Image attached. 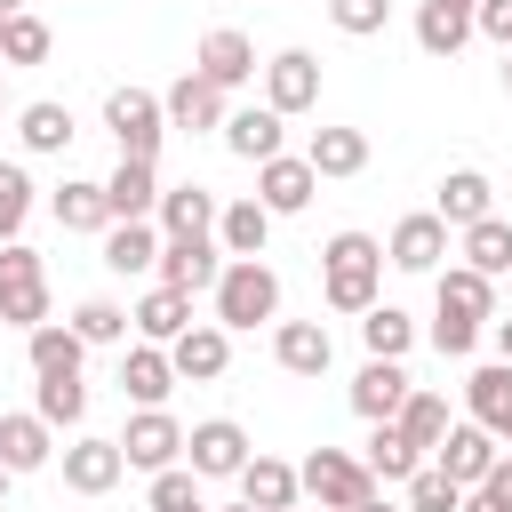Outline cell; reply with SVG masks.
Segmentation results:
<instances>
[{"label":"cell","mask_w":512,"mask_h":512,"mask_svg":"<svg viewBox=\"0 0 512 512\" xmlns=\"http://www.w3.org/2000/svg\"><path fill=\"white\" fill-rule=\"evenodd\" d=\"M320 296H328V312H368V304H384V240L376 232H328V248H320Z\"/></svg>","instance_id":"1"},{"label":"cell","mask_w":512,"mask_h":512,"mask_svg":"<svg viewBox=\"0 0 512 512\" xmlns=\"http://www.w3.org/2000/svg\"><path fill=\"white\" fill-rule=\"evenodd\" d=\"M208 296H216V328H224V336L280 320V272H272L264 256H224V272H216Z\"/></svg>","instance_id":"2"},{"label":"cell","mask_w":512,"mask_h":512,"mask_svg":"<svg viewBox=\"0 0 512 512\" xmlns=\"http://www.w3.org/2000/svg\"><path fill=\"white\" fill-rule=\"evenodd\" d=\"M104 128H112L120 160H160V144H168V112H160L152 88H112L104 96Z\"/></svg>","instance_id":"3"},{"label":"cell","mask_w":512,"mask_h":512,"mask_svg":"<svg viewBox=\"0 0 512 512\" xmlns=\"http://www.w3.org/2000/svg\"><path fill=\"white\" fill-rule=\"evenodd\" d=\"M296 488H304L320 512H352L360 496H376V480H368V464H360L352 448H312V456L296 464Z\"/></svg>","instance_id":"4"},{"label":"cell","mask_w":512,"mask_h":512,"mask_svg":"<svg viewBox=\"0 0 512 512\" xmlns=\"http://www.w3.org/2000/svg\"><path fill=\"white\" fill-rule=\"evenodd\" d=\"M0 320L24 328V336L48 320V264H40V248H24V240L0 248Z\"/></svg>","instance_id":"5"},{"label":"cell","mask_w":512,"mask_h":512,"mask_svg":"<svg viewBox=\"0 0 512 512\" xmlns=\"http://www.w3.org/2000/svg\"><path fill=\"white\" fill-rule=\"evenodd\" d=\"M256 80H264V104H272L280 120H296V112L320 104V56H312V48H280V56H264Z\"/></svg>","instance_id":"6"},{"label":"cell","mask_w":512,"mask_h":512,"mask_svg":"<svg viewBox=\"0 0 512 512\" xmlns=\"http://www.w3.org/2000/svg\"><path fill=\"white\" fill-rule=\"evenodd\" d=\"M120 464L128 472H168V464H184V424L168 416V408H136L128 416V432H120Z\"/></svg>","instance_id":"7"},{"label":"cell","mask_w":512,"mask_h":512,"mask_svg":"<svg viewBox=\"0 0 512 512\" xmlns=\"http://www.w3.org/2000/svg\"><path fill=\"white\" fill-rule=\"evenodd\" d=\"M248 456H256V448H248V432H240L232 416H208V424L184 432V472H192V480H240Z\"/></svg>","instance_id":"8"},{"label":"cell","mask_w":512,"mask_h":512,"mask_svg":"<svg viewBox=\"0 0 512 512\" xmlns=\"http://www.w3.org/2000/svg\"><path fill=\"white\" fill-rule=\"evenodd\" d=\"M192 72L208 80V88H248L256 80V40L240 32V24H216V32H200V48H192Z\"/></svg>","instance_id":"9"},{"label":"cell","mask_w":512,"mask_h":512,"mask_svg":"<svg viewBox=\"0 0 512 512\" xmlns=\"http://www.w3.org/2000/svg\"><path fill=\"white\" fill-rule=\"evenodd\" d=\"M160 112H168V128H176V136H216L232 104H224V88H208V80H200V72L184 64V72L168 80V96H160Z\"/></svg>","instance_id":"10"},{"label":"cell","mask_w":512,"mask_h":512,"mask_svg":"<svg viewBox=\"0 0 512 512\" xmlns=\"http://www.w3.org/2000/svg\"><path fill=\"white\" fill-rule=\"evenodd\" d=\"M224 152L232 160H248V168H264V160H280L288 152V120L272 112V104H240V112H224Z\"/></svg>","instance_id":"11"},{"label":"cell","mask_w":512,"mask_h":512,"mask_svg":"<svg viewBox=\"0 0 512 512\" xmlns=\"http://www.w3.org/2000/svg\"><path fill=\"white\" fill-rule=\"evenodd\" d=\"M312 192H320V176H312V160L304 152H280V160H264L256 168V208L280 224V216H304L312 208Z\"/></svg>","instance_id":"12"},{"label":"cell","mask_w":512,"mask_h":512,"mask_svg":"<svg viewBox=\"0 0 512 512\" xmlns=\"http://www.w3.org/2000/svg\"><path fill=\"white\" fill-rule=\"evenodd\" d=\"M216 192L208 184H160V208H152V224H160V240H216Z\"/></svg>","instance_id":"13"},{"label":"cell","mask_w":512,"mask_h":512,"mask_svg":"<svg viewBox=\"0 0 512 512\" xmlns=\"http://www.w3.org/2000/svg\"><path fill=\"white\" fill-rule=\"evenodd\" d=\"M496 456H504V440H488V432H480L472 416H456V424L440 432V448H432V464H440V472H448L456 488H480Z\"/></svg>","instance_id":"14"},{"label":"cell","mask_w":512,"mask_h":512,"mask_svg":"<svg viewBox=\"0 0 512 512\" xmlns=\"http://www.w3.org/2000/svg\"><path fill=\"white\" fill-rule=\"evenodd\" d=\"M120 440H104V432H80V440H64V488L72 496H112L120 488Z\"/></svg>","instance_id":"15"},{"label":"cell","mask_w":512,"mask_h":512,"mask_svg":"<svg viewBox=\"0 0 512 512\" xmlns=\"http://www.w3.org/2000/svg\"><path fill=\"white\" fill-rule=\"evenodd\" d=\"M440 256H448V224H440L432 208L400 216L392 240H384V264H392V272H440Z\"/></svg>","instance_id":"16"},{"label":"cell","mask_w":512,"mask_h":512,"mask_svg":"<svg viewBox=\"0 0 512 512\" xmlns=\"http://www.w3.org/2000/svg\"><path fill=\"white\" fill-rule=\"evenodd\" d=\"M168 368H176V384H216V376L232 368V336H224L216 320H192V328L168 344Z\"/></svg>","instance_id":"17"},{"label":"cell","mask_w":512,"mask_h":512,"mask_svg":"<svg viewBox=\"0 0 512 512\" xmlns=\"http://www.w3.org/2000/svg\"><path fill=\"white\" fill-rule=\"evenodd\" d=\"M408 392H416V376H408L400 360H360V376H352V416H360V424H392Z\"/></svg>","instance_id":"18"},{"label":"cell","mask_w":512,"mask_h":512,"mask_svg":"<svg viewBox=\"0 0 512 512\" xmlns=\"http://www.w3.org/2000/svg\"><path fill=\"white\" fill-rule=\"evenodd\" d=\"M104 208H112V224H152V208H160V160H120L104 176Z\"/></svg>","instance_id":"19"},{"label":"cell","mask_w":512,"mask_h":512,"mask_svg":"<svg viewBox=\"0 0 512 512\" xmlns=\"http://www.w3.org/2000/svg\"><path fill=\"white\" fill-rule=\"evenodd\" d=\"M216 272H224V248H216V240H160V288H176V296H208Z\"/></svg>","instance_id":"20"},{"label":"cell","mask_w":512,"mask_h":512,"mask_svg":"<svg viewBox=\"0 0 512 512\" xmlns=\"http://www.w3.org/2000/svg\"><path fill=\"white\" fill-rule=\"evenodd\" d=\"M464 416H472L488 440H512V368H504V360H488V368L464 376Z\"/></svg>","instance_id":"21"},{"label":"cell","mask_w":512,"mask_h":512,"mask_svg":"<svg viewBox=\"0 0 512 512\" xmlns=\"http://www.w3.org/2000/svg\"><path fill=\"white\" fill-rule=\"evenodd\" d=\"M432 216H440L448 232H464V224L496 216V184H488L480 168H448V176H440V192H432Z\"/></svg>","instance_id":"22"},{"label":"cell","mask_w":512,"mask_h":512,"mask_svg":"<svg viewBox=\"0 0 512 512\" xmlns=\"http://www.w3.org/2000/svg\"><path fill=\"white\" fill-rule=\"evenodd\" d=\"M272 360H280L288 376H328L336 336H328L320 320H272Z\"/></svg>","instance_id":"23"},{"label":"cell","mask_w":512,"mask_h":512,"mask_svg":"<svg viewBox=\"0 0 512 512\" xmlns=\"http://www.w3.org/2000/svg\"><path fill=\"white\" fill-rule=\"evenodd\" d=\"M120 392H128L136 408H168V392H176L168 344H120Z\"/></svg>","instance_id":"24"},{"label":"cell","mask_w":512,"mask_h":512,"mask_svg":"<svg viewBox=\"0 0 512 512\" xmlns=\"http://www.w3.org/2000/svg\"><path fill=\"white\" fill-rule=\"evenodd\" d=\"M472 8H480V0H416V48H424L432 64H448V56L472 40Z\"/></svg>","instance_id":"25"},{"label":"cell","mask_w":512,"mask_h":512,"mask_svg":"<svg viewBox=\"0 0 512 512\" xmlns=\"http://www.w3.org/2000/svg\"><path fill=\"white\" fill-rule=\"evenodd\" d=\"M432 304L488 328V320H496V280H480L472 264H448V272H432Z\"/></svg>","instance_id":"26"},{"label":"cell","mask_w":512,"mask_h":512,"mask_svg":"<svg viewBox=\"0 0 512 512\" xmlns=\"http://www.w3.org/2000/svg\"><path fill=\"white\" fill-rule=\"evenodd\" d=\"M128 328H136V344H176V336L192 328V296H176V288H144V296L128 304Z\"/></svg>","instance_id":"27"},{"label":"cell","mask_w":512,"mask_h":512,"mask_svg":"<svg viewBox=\"0 0 512 512\" xmlns=\"http://www.w3.org/2000/svg\"><path fill=\"white\" fill-rule=\"evenodd\" d=\"M448 424H456V416H448V392H432V384H416V392L400 400V416H392V432H400L424 464H432V448H440V432H448Z\"/></svg>","instance_id":"28"},{"label":"cell","mask_w":512,"mask_h":512,"mask_svg":"<svg viewBox=\"0 0 512 512\" xmlns=\"http://www.w3.org/2000/svg\"><path fill=\"white\" fill-rule=\"evenodd\" d=\"M296 496H304V488H296V464H280V456H264V448L240 464V504H256V512H296Z\"/></svg>","instance_id":"29"},{"label":"cell","mask_w":512,"mask_h":512,"mask_svg":"<svg viewBox=\"0 0 512 512\" xmlns=\"http://www.w3.org/2000/svg\"><path fill=\"white\" fill-rule=\"evenodd\" d=\"M0 464L24 480V472H40V464H56V432L32 416V408H16V416H0Z\"/></svg>","instance_id":"30"},{"label":"cell","mask_w":512,"mask_h":512,"mask_svg":"<svg viewBox=\"0 0 512 512\" xmlns=\"http://www.w3.org/2000/svg\"><path fill=\"white\" fill-rule=\"evenodd\" d=\"M72 136H80V120H72V104H56V96H40V104L16 112V144H24V152H72Z\"/></svg>","instance_id":"31"},{"label":"cell","mask_w":512,"mask_h":512,"mask_svg":"<svg viewBox=\"0 0 512 512\" xmlns=\"http://www.w3.org/2000/svg\"><path fill=\"white\" fill-rule=\"evenodd\" d=\"M304 160H312V176H360L368 168V128H312Z\"/></svg>","instance_id":"32"},{"label":"cell","mask_w":512,"mask_h":512,"mask_svg":"<svg viewBox=\"0 0 512 512\" xmlns=\"http://www.w3.org/2000/svg\"><path fill=\"white\" fill-rule=\"evenodd\" d=\"M104 272H160V224H104Z\"/></svg>","instance_id":"33"},{"label":"cell","mask_w":512,"mask_h":512,"mask_svg":"<svg viewBox=\"0 0 512 512\" xmlns=\"http://www.w3.org/2000/svg\"><path fill=\"white\" fill-rule=\"evenodd\" d=\"M360 464H368V480L376 488H408L416 472H424V456L392 432V424H368V448H360Z\"/></svg>","instance_id":"34"},{"label":"cell","mask_w":512,"mask_h":512,"mask_svg":"<svg viewBox=\"0 0 512 512\" xmlns=\"http://www.w3.org/2000/svg\"><path fill=\"white\" fill-rule=\"evenodd\" d=\"M456 256H464L480 280H504V272H512V224H504V216L464 224V232H456Z\"/></svg>","instance_id":"35"},{"label":"cell","mask_w":512,"mask_h":512,"mask_svg":"<svg viewBox=\"0 0 512 512\" xmlns=\"http://www.w3.org/2000/svg\"><path fill=\"white\" fill-rule=\"evenodd\" d=\"M48 208H56V224H64V232H96V240H104V224H112V208H104V184H96V176H64Z\"/></svg>","instance_id":"36"},{"label":"cell","mask_w":512,"mask_h":512,"mask_svg":"<svg viewBox=\"0 0 512 512\" xmlns=\"http://www.w3.org/2000/svg\"><path fill=\"white\" fill-rule=\"evenodd\" d=\"M264 240H272V216L256 208V192L216 208V248H224V256H264Z\"/></svg>","instance_id":"37"},{"label":"cell","mask_w":512,"mask_h":512,"mask_svg":"<svg viewBox=\"0 0 512 512\" xmlns=\"http://www.w3.org/2000/svg\"><path fill=\"white\" fill-rule=\"evenodd\" d=\"M24 360H32V376H80V360H88V344L64 328V320H40L32 336H24Z\"/></svg>","instance_id":"38"},{"label":"cell","mask_w":512,"mask_h":512,"mask_svg":"<svg viewBox=\"0 0 512 512\" xmlns=\"http://www.w3.org/2000/svg\"><path fill=\"white\" fill-rule=\"evenodd\" d=\"M40 392H32V416L48 424V432H80L88 424V384L80 376H32Z\"/></svg>","instance_id":"39"},{"label":"cell","mask_w":512,"mask_h":512,"mask_svg":"<svg viewBox=\"0 0 512 512\" xmlns=\"http://www.w3.org/2000/svg\"><path fill=\"white\" fill-rule=\"evenodd\" d=\"M64 328H72L88 352H104V344H128V304H112V296H80Z\"/></svg>","instance_id":"40"},{"label":"cell","mask_w":512,"mask_h":512,"mask_svg":"<svg viewBox=\"0 0 512 512\" xmlns=\"http://www.w3.org/2000/svg\"><path fill=\"white\" fill-rule=\"evenodd\" d=\"M360 344H368V360H408L416 320H408L400 304H368V312H360Z\"/></svg>","instance_id":"41"},{"label":"cell","mask_w":512,"mask_h":512,"mask_svg":"<svg viewBox=\"0 0 512 512\" xmlns=\"http://www.w3.org/2000/svg\"><path fill=\"white\" fill-rule=\"evenodd\" d=\"M48 48H56V32H48L32 8L0 24V64H48Z\"/></svg>","instance_id":"42"},{"label":"cell","mask_w":512,"mask_h":512,"mask_svg":"<svg viewBox=\"0 0 512 512\" xmlns=\"http://www.w3.org/2000/svg\"><path fill=\"white\" fill-rule=\"evenodd\" d=\"M24 216H32V176L24 160H0V248L24 240Z\"/></svg>","instance_id":"43"},{"label":"cell","mask_w":512,"mask_h":512,"mask_svg":"<svg viewBox=\"0 0 512 512\" xmlns=\"http://www.w3.org/2000/svg\"><path fill=\"white\" fill-rule=\"evenodd\" d=\"M144 504H152V512H200L208 496H200V480H192L184 464H168V472H152V488H144Z\"/></svg>","instance_id":"44"},{"label":"cell","mask_w":512,"mask_h":512,"mask_svg":"<svg viewBox=\"0 0 512 512\" xmlns=\"http://www.w3.org/2000/svg\"><path fill=\"white\" fill-rule=\"evenodd\" d=\"M400 504H408V512H456V504H464V488H456L440 464H424V472L400 488Z\"/></svg>","instance_id":"45"},{"label":"cell","mask_w":512,"mask_h":512,"mask_svg":"<svg viewBox=\"0 0 512 512\" xmlns=\"http://www.w3.org/2000/svg\"><path fill=\"white\" fill-rule=\"evenodd\" d=\"M328 24H336L344 40H376V32L392 24V0H328Z\"/></svg>","instance_id":"46"},{"label":"cell","mask_w":512,"mask_h":512,"mask_svg":"<svg viewBox=\"0 0 512 512\" xmlns=\"http://www.w3.org/2000/svg\"><path fill=\"white\" fill-rule=\"evenodd\" d=\"M472 344H480V320H456V312L432 304V352H440V360H464Z\"/></svg>","instance_id":"47"},{"label":"cell","mask_w":512,"mask_h":512,"mask_svg":"<svg viewBox=\"0 0 512 512\" xmlns=\"http://www.w3.org/2000/svg\"><path fill=\"white\" fill-rule=\"evenodd\" d=\"M472 32L496 40V48H512V0H480V8H472Z\"/></svg>","instance_id":"48"},{"label":"cell","mask_w":512,"mask_h":512,"mask_svg":"<svg viewBox=\"0 0 512 512\" xmlns=\"http://www.w3.org/2000/svg\"><path fill=\"white\" fill-rule=\"evenodd\" d=\"M480 496L512 512V456H496V464H488V480H480Z\"/></svg>","instance_id":"49"},{"label":"cell","mask_w":512,"mask_h":512,"mask_svg":"<svg viewBox=\"0 0 512 512\" xmlns=\"http://www.w3.org/2000/svg\"><path fill=\"white\" fill-rule=\"evenodd\" d=\"M488 328H496V360L512 368V320H488Z\"/></svg>","instance_id":"50"},{"label":"cell","mask_w":512,"mask_h":512,"mask_svg":"<svg viewBox=\"0 0 512 512\" xmlns=\"http://www.w3.org/2000/svg\"><path fill=\"white\" fill-rule=\"evenodd\" d=\"M352 512H408V504H392V496H384V488H376V496H360V504H352Z\"/></svg>","instance_id":"51"},{"label":"cell","mask_w":512,"mask_h":512,"mask_svg":"<svg viewBox=\"0 0 512 512\" xmlns=\"http://www.w3.org/2000/svg\"><path fill=\"white\" fill-rule=\"evenodd\" d=\"M8 488H16V472H8V464H0V504H8Z\"/></svg>","instance_id":"52"},{"label":"cell","mask_w":512,"mask_h":512,"mask_svg":"<svg viewBox=\"0 0 512 512\" xmlns=\"http://www.w3.org/2000/svg\"><path fill=\"white\" fill-rule=\"evenodd\" d=\"M24 8H32V0H0V16H24Z\"/></svg>","instance_id":"53"},{"label":"cell","mask_w":512,"mask_h":512,"mask_svg":"<svg viewBox=\"0 0 512 512\" xmlns=\"http://www.w3.org/2000/svg\"><path fill=\"white\" fill-rule=\"evenodd\" d=\"M504 96H512V48H504Z\"/></svg>","instance_id":"54"},{"label":"cell","mask_w":512,"mask_h":512,"mask_svg":"<svg viewBox=\"0 0 512 512\" xmlns=\"http://www.w3.org/2000/svg\"><path fill=\"white\" fill-rule=\"evenodd\" d=\"M224 512H256V504H224Z\"/></svg>","instance_id":"55"},{"label":"cell","mask_w":512,"mask_h":512,"mask_svg":"<svg viewBox=\"0 0 512 512\" xmlns=\"http://www.w3.org/2000/svg\"><path fill=\"white\" fill-rule=\"evenodd\" d=\"M0 112H8V88H0Z\"/></svg>","instance_id":"56"},{"label":"cell","mask_w":512,"mask_h":512,"mask_svg":"<svg viewBox=\"0 0 512 512\" xmlns=\"http://www.w3.org/2000/svg\"><path fill=\"white\" fill-rule=\"evenodd\" d=\"M504 288H512V272H504Z\"/></svg>","instance_id":"57"},{"label":"cell","mask_w":512,"mask_h":512,"mask_svg":"<svg viewBox=\"0 0 512 512\" xmlns=\"http://www.w3.org/2000/svg\"><path fill=\"white\" fill-rule=\"evenodd\" d=\"M0 24H8V16H0Z\"/></svg>","instance_id":"58"},{"label":"cell","mask_w":512,"mask_h":512,"mask_svg":"<svg viewBox=\"0 0 512 512\" xmlns=\"http://www.w3.org/2000/svg\"><path fill=\"white\" fill-rule=\"evenodd\" d=\"M200 512H208V504H200Z\"/></svg>","instance_id":"59"},{"label":"cell","mask_w":512,"mask_h":512,"mask_svg":"<svg viewBox=\"0 0 512 512\" xmlns=\"http://www.w3.org/2000/svg\"><path fill=\"white\" fill-rule=\"evenodd\" d=\"M312 512H320V504H312Z\"/></svg>","instance_id":"60"}]
</instances>
